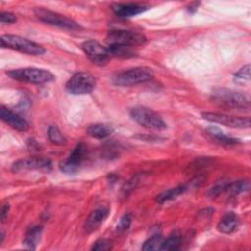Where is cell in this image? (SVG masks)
<instances>
[{"label": "cell", "instance_id": "cell-8", "mask_svg": "<svg viewBox=\"0 0 251 251\" xmlns=\"http://www.w3.org/2000/svg\"><path fill=\"white\" fill-rule=\"evenodd\" d=\"M33 12L41 22H44L46 24L56 25L62 28L71 29V30H77L81 28V26L75 21L64 15H61L59 13H56L44 8H40V7L35 8Z\"/></svg>", "mask_w": 251, "mask_h": 251}, {"label": "cell", "instance_id": "cell-28", "mask_svg": "<svg viewBox=\"0 0 251 251\" xmlns=\"http://www.w3.org/2000/svg\"><path fill=\"white\" fill-rule=\"evenodd\" d=\"M131 222H132V216L131 214L127 213V214H125L119 221L118 225H117V230L120 231V232H124L126 230H127L131 225Z\"/></svg>", "mask_w": 251, "mask_h": 251}, {"label": "cell", "instance_id": "cell-14", "mask_svg": "<svg viewBox=\"0 0 251 251\" xmlns=\"http://www.w3.org/2000/svg\"><path fill=\"white\" fill-rule=\"evenodd\" d=\"M109 209L107 207L101 206L96 208L94 211L91 212V214L88 216V218L85 221L84 228L87 232H92L96 230L108 218L109 216Z\"/></svg>", "mask_w": 251, "mask_h": 251}, {"label": "cell", "instance_id": "cell-22", "mask_svg": "<svg viewBox=\"0 0 251 251\" xmlns=\"http://www.w3.org/2000/svg\"><path fill=\"white\" fill-rule=\"evenodd\" d=\"M49 140L56 145H65L67 143L66 136L56 126H50L47 132Z\"/></svg>", "mask_w": 251, "mask_h": 251}, {"label": "cell", "instance_id": "cell-29", "mask_svg": "<svg viewBox=\"0 0 251 251\" xmlns=\"http://www.w3.org/2000/svg\"><path fill=\"white\" fill-rule=\"evenodd\" d=\"M110 249H112V242L105 238L98 239L97 241L94 242L93 246L91 247V250H99V251L110 250Z\"/></svg>", "mask_w": 251, "mask_h": 251}, {"label": "cell", "instance_id": "cell-19", "mask_svg": "<svg viewBox=\"0 0 251 251\" xmlns=\"http://www.w3.org/2000/svg\"><path fill=\"white\" fill-rule=\"evenodd\" d=\"M42 229L43 228L41 226H34L30 227L25 233V236L23 240V245L27 249H31V250L35 249L38 242L40 241Z\"/></svg>", "mask_w": 251, "mask_h": 251}, {"label": "cell", "instance_id": "cell-6", "mask_svg": "<svg viewBox=\"0 0 251 251\" xmlns=\"http://www.w3.org/2000/svg\"><path fill=\"white\" fill-rule=\"evenodd\" d=\"M106 40L108 45H118L126 47H136L146 41V37L137 31L126 29H113L107 34Z\"/></svg>", "mask_w": 251, "mask_h": 251}, {"label": "cell", "instance_id": "cell-1", "mask_svg": "<svg viewBox=\"0 0 251 251\" xmlns=\"http://www.w3.org/2000/svg\"><path fill=\"white\" fill-rule=\"evenodd\" d=\"M211 99L218 105L237 109V110H249L250 100L249 97L240 91L226 89V88H217L211 93Z\"/></svg>", "mask_w": 251, "mask_h": 251}, {"label": "cell", "instance_id": "cell-7", "mask_svg": "<svg viewBox=\"0 0 251 251\" xmlns=\"http://www.w3.org/2000/svg\"><path fill=\"white\" fill-rule=\"evenodd\" d=\"M96 86L95 77L86 72L75 74L66 83V89L74 95H82L90 93Z\"/></svg>", "mask_w": 251, "mask_h": 251}, {"label": "cell", "instance_id": "cell-12", "mask_svg": "<svg viewBox=\"0 0 251 251\" xmlns=\"http://www.w3.org/2000/svg\"><path fill=\"white\" fill-rule=\"evenodd\" d=\"M52 168V163L49 159L46 158H26L16 161L12 165V171L15 173L22 171H30V170H39V171H49Z\"/></svg>", "mask_w": 251, "mask_h": 251}, {"label": "cell", "instance_id": "cell-16", "mask_svg": "<svg viewBox=\"0 0 251 251\" xmlns=\"http://www.w3.org/2000/svg\"><path fill=\"white\" fill-rule=\"evenodd\" d=\"M239 225V219L237 215L233 212H228L223 216L221 221L218 224L219 231L223 233H231L233 232Z\"/></svg>", "mask_w": 251, "mask_h": 251}, {"label": "cell", "instance_id": "cell-18", "mask_svg": "<svg viewBox=\"0 0 251 251\" xmlns=\"http://www.w3.org/2000/svg\"><path fill=\"white\" fill-rule=\"evenodd\" d=\"M114 131V128L104 123H97V124H92L88 126L87 132L88 134L96 139H104L109 137Z\"/></svg>", "mask_w": 251, "mask_h": 251}, {"label": "cell", "instance_id": "cell-10", "mask_svg": "<svg viewBox=\"0 0 251 251\" xmlns=\"http://www.w3.org/2000/svg\"><path fill=\"white\" fill-rule=\"evenodd\" d=\"M87 153V147L84 143L79 142L75 145L70 156L60 163V170L65 174H75L82 162L84 161Z\"/></svg>", "mask_w": 251, "mask_h": 251}, {"label": "cell", "instance_id": "cell-21", "mask_svg": "<svg viewBox=\"0 0 251 251\" xmlns=\"http://www.w3.org/2000/svg\"><path fill=\"white\" fill-rule=\"evenodd\" d=\"M110 57H118V58H131L136 52L132 47L126 46H118V45H108L107 47Z\"/></svg>", "mask_w": 251, "mask_h": 251}, {"label": "cell", "instance_id": "cell-23", "mask_svg": "<svg viewBox=\"0 0 251 251\" xmlns=\"http://www.w3.org/2000/svg\"><path fill=\"white\" fill-rule=\"evenodd\" d=\"M249 189V181L247 179H239L235 182H229L226 192L230 195H238Z\"/></svg>", "mask_w": 251, "mask_h": 251}, {"label": "cell", "instance_id": "cell-25", "mask_svg": "<svg viewBox=\"0 0 251 251\" xmlns=\"http://www.w3.org/2000/svg\"><path fill=\"white\" fill-rule=\"evenodd\" d=\"M250 80V65H246L241 68L236 74L233 75V81L236 84H246Z\"/></svg>", "mask_w": 251, "mask_h": 251}, {"label": "cell", "instance_id": "cell-3", "mask_svg": "<svg viewBox=\"0 0 251 251\" xmlns=\"http://www.w3.org/2000/svg\"><path fill=\"white\" fill-rule=\"evenodd\" d=\"M6 74L15 80L33 84L50 82L55 78L54 75L51 72L39 68H20L10 70Z\"/></svg>", "mask_w": 251, "mask_h": 251}, {"label": "cell", "instance_id": "cell-13", "mask_svg": "<svg viewBox=\"0 0 251 251\" xmlns=\"http://www.w3.org/2000/svg\"><path fill=\"white\" fill-rule=\"evenodd\" d=\"M0 117L4 123L18 131H26L29 127L28 123L24 118L5 106H1L0 108Z\"/></svg>", "mask_w": 251, "mask_h": 251}, {"label": "cell", "instance_id": "cell-27", "mask_svg": "<svg viewBox=\"0 0 251 251\" xmlns=\"http://www.w3.org/2000/svg\"><path fill=\"white\" fill-rule=\"evenodd\" d=\"M229 182L230 181H228L227 179H221V180H219L217 183H215L209 189L208 194L211 197H217L218 195H220V194H222L224 192H226V188H227Z\"/></svg>", "mask_w": 251, "mask_h": 251}, {"label": "cell", "instance_id": "cell-4", "mask_svg": "<svg viewBox=\"0 0 251 251\" xmlns=\"http://www.w3.org/2000/svg\"><path fill=\"white\" fill-rule=\"evenodd\" d=\"M129 115L134 122L143 127L156 130L165 129L167 127V124L163 118L157 112L149 108L143 106L133 107L130 109Z\"/></svg>", "mask_w": 251, "mask_h": 251}, {"label": "cell", "instance_id": "cell-2", "mask_svg": "<svg viewBox=\"0 0 251 251\" xmlns=\"http://www.w3.org/2000/svg\"><path fill=\"white\" fill-rule=\"evenodd\" d=\"M0 42L1 47L3 48H10L28 55L37 56L45 53L44 47H42L40 44L20 35L3 34L0 37Z\"/></svg>", "mask_w": 251, "mask_h": 251}, {"label": "cell", "instance_id": "cell-30", "mask_svg": "<svg viewBox=\"0 0 251 251\" xmlns=\"http://www.w3.org/2000/svg\"><path fill=\"white\" fill-rule=\"evenodd\" d=\"M17 21V17L10 12H1L0 22L3 24H13Z\"/></svg>", "mask_w": 251, "mask_h": 251}, {"label": "cell", "instance_id": "cell-26", "mask_svg": "<svg viewBox=\"0 0 251 251\" xmlns=\"http://www.w3.org/2000/svg\"><path fill=\"white\" fill-rule=\"evenodd\" d=\"M162 235L161 234H154L149 237L143 244L142 250L149 251V250H160V246L162 244Z\"/></svg>", "mask_w": 251, "mask_h": 251}, {"label": "cell", "instance_id": "cell-11", "mask_svg": "<svg viewBox=\"0 0 251 251\" xmlns=\"http://www.w3.org/2000/svg\"><path fill=\"white\" fill-rule=\"evenodd\" d=\"M81 48L88 59L96 65L102 66L107 63L110 58L107 47H104L98 41L89 39L81 44Z\"/></svg>", "mask_w": 251, "mask_h": 251}, {"label": "cell", "instance_id": "cell-31", "mask_svg": "<svg viewBox=\"0 0 251 251\" xmlns=\"http://www.w3.org/2000/svg\"><path fill=\"white\" fill-rule=\"evenodd\" d=\"M9 209H10V206L9 204H5L2 206V209H1V221L2 222H5L7 217H8V213H9Z\"/></svg>", "mask_w": 251, "mask_h": 251}, {"label": "cell", "instance_id": "cell-24", "mask_svg": "<svg viewBox=\"0 0 251 251\" xmlns=\"http://www.w3.org/2000/svg\"><path fill=\"white\" fill-rule=\"evenodd\" d=\"M181 244V238L178 234L173 233L168 238H166L164 241H162V244L160 246V250H177L179 249Z\"/></svg>", "mask_w": 251, "mask_h": 251}, {"label": "cell", "instance_id": "cell-20", "mask_svg": "<svg viewBox=\"0 0 251 251\" xmlns=\"http://www.w3.org/2000/svg\"><path fill=\"white\" fill-rule=\"evenodd\" d=\"M206 131H207V133L212 138H214L216 141H218L221 144H224V145H235V144L240 143L239 139L225 134L221 129H219L216 126H210V127H208L206 129Z\"/></svg>", "mask_w": 251, "mask_h": 251}, {"label": "cell", "instance_id": "cell-5", "mask_svg": "<svg viewBox=\"0 0 251 251\" xmlns=\"http://www.w3.org/2000/svg\"><path fill=\"white\" fill-rule=\"evenodd\" d=\"M153 70L148 67H135L116 75L114 83L119 86H133L149 81L153 77Z\"/></svg>", "mask_w": 251, "mask_h": 251}, {"label": "cell", "instance_id": "cell-17", "mask_svg": "<svg viewBox=\"0 0 251 251\" xmlns=\"http://www.w3.org/2000/svg\"><path fill=\"white\" fill-rule=\"evenodd\" d=\"M188 189H189V184H181V185H178V186H176L173 188H169L167 190H164L160 194H158L156 196L155 200L158 204H164V203H167L171 200L177 198L178 196L183 194Z\"/></svg>", "mask_w": 251, "mask_h": 251}, {"label": "cell", "instance_id": "cell-15", "mask_svg": "<svg viewBox=\"0 0 251 251\" xmlns=\"http://www.w3.org/2000/svg\"><path fill=\"white\" fill-rule=\"evenodd\" d=\"M114 13L121 18H129L143 13L147 10V7L144 5L136 3H126V4H116L112 7Z\"/></svg>", "mask_w": 251, "mask_h": 251}, {"label": "cell", "instance_id": "cell-9", "mask_svg": "<svg viewBox=\"0 0 251 251\" xmlns=\"http://www.w3.org/2000/svg\"><path fill=\"white\" fill-rule=\"evenodd\" d=\"M203 119L206 121L224 125L232 128H248L250 127V118L249 117H235L230 115H226L222 113L205 112L202 113Z\"/></svg>", "mask_w": 251, "mask_h": 251}]
</instances>
